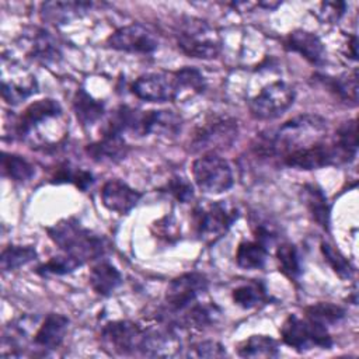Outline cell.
I'll return each mask as SVG.
<instances>
[{"label": "cell", "mask_w": 359, "mask_h": 359, "mask_svg": "<svg viewBox=\"0 0 359 359\" xmlns=\"http://www.w3.org/2000/svg\"><path fill=\"white\" fill-rule=\"evenodd\" d=\"M67 129L62 105L52 98L29 104L13 126L17 137L36 149L56 147L66 137Z\"/></svg>", "instance_id": "1"}, {"label": "cell", "mask_w": 359, "mask_h": 359, "mask_svg": "<svg viewBox=\"0 0 359 359\" xmlns=\"http://www.w3.org/2000/svg\"><path fill=\"white\" fill-rule=\"evenodd\" d=\"M327 122L318 115L304 114L286 121L275 132L257 139L254 149L262 156L283 157L299 149L324 140Z\"/></svg>", "instance_id": "2"}, {"label": "cell", "mask_w": 359, "mask_h": 359, "mask_svg": "<svg viewBox=\"0 0 359 359\" xmlns=\"http://www.w3.org/2000/svg\"><path fill=\"white\" fill-rule=\"evenodd\" d=\"M46 233L65 254L80 259L83 264L102 257L108 250L107 240L84 227L76 217L56 222L46 229Z\"/></svg>", "instance_id": "3"}, {"label": "cell", "mask_w": 359, "mask_h": 359, "mask_svg": "<svg viewBox=\"0 0 359 359\" xmlns=\"http://www.w3.org/2000/svg\"><path fill=\"white\" fill-rule=\"evenodd\" d=\"M178 49L195 59H215L222 50V39L215 27L199 18H184L175 31Z\"/></svg>", "instance_id": "4"}, {"label": "cell", "mask_w": 359, "mask_h": 359, "mask_svg": "<svg viewBox=\"0 0 359 359\" xmlns=\"http://www.w3.org/2000/svg\"><path fill=\"white\" fill-rule=\"evenodd\" d=\"M237 219V209L223 201H202L192 212L194 230L203 244H215Z\"/></svg>", "instance_id": "5"}, {"label": "cell", "mask_w": 359, "mask_h": 359, "mask_svg": "<svg viewBox=\"0 0 359 359\" xmlns=\"http://www.w3.org/2000/svg\"><path fill=\"white\" fill-rule=\"evenodd\" d=\"M238 133L237 121L226 115H212L199 123L189 140L192 153H217L233 144Z\"/></svg>", "instance_id": "6"}, {"label": "cell", "mask_w": 359, "mask_h": 359, "mask_svg": "<svg viewBox=\"0 0 359 359\" xmlns=\"http://www.w3.org/2000/svg\"><path fill=\"white\" fill-rule=\"evenodd\" d=\"M192 175L196 187L206 194H222L233 185L230 164L217 153H205L192 164Z\"/></svg>", "instance_id": "7"}, {"label": "cell", "mask_w": 359, "mask_h": 359, "mask_svg": "<svg viewBox=\"0 0 359 359\" xmlns=\"http://www.w3.org/2000/svg\"><path fill=\"white\" fill-rule=\"evenodd\" d=\"M282 341L297 352L309 351L314 346L328 349L332 345V338L327 328L307 318H299L290 314L280 327Z\"/></svg>", "instance_id": "8"}, {"label": "cell", "mask_w": 359, "mask_h": 359, "mask_svg": "<svg viewBox=\"0 0 359 359\" xmlns=\"http://www.w3.org/2000/svg\"><path fill=\"white\" fill-rule=\"evenodd\" d=\"M294 88L282 80L266 84L250 102V114L259 121H268L280 116L294 101Z\"/></svg>", "instance_id": "9"}, {"label": "cell", "mask_w": 359, "mask_h": 359, "mask_svg": "<svg viewBox=\"0 0 359 359\" xmlns=\"http://www.w3.org/2000/svg\"><path fill=\"white\" fill-rule=\"evenodd\" d=\"M146 328L129 320L107 323L101 330V341L105 349L116 355H133L143 349Z\"/></svg>", "instance_id": "10"}, {"label": "cell", "mask_w": 359, "mask_h": 359, "mask_svg": "<svg viewBox=\"0 0 359 359\" xmlns=\"http://www.w3.org/2000/svg\"><path fill=\"white\" fill-rule=\"evenodd\" d=\"M182 119L170 109H135L129 132L136 136L156 135L161 137H172L180 133Z\"/></svg>", "instance_id": "11"}, {"label": "cell", "mask_w": 359, "mask_h": 359, "mask_svg": "<svg viewBox=\"0 0 359 359\" xmlns=\"http://www.w3.org/2000/svg\"><path fill=\"white\" fill-rule=\"evenodd\" d=\"M132 93L149 102L174 101L181 97L175 73H147L137 77L130 87Z\"/></svg>", "instance_id": "12"}, {"label": "cell", "mask_w": 359, "mask_h": 359, "mask_svg": "<svg viewBox=\"0 0 359 359\" xmlns=\"http://www.w3.org/2000/svg\"><path fill=\"white\" fill-rule=\"evenodd\" d=\"M208 279L201 272H187L174 278L165 289V302L172 311L181 313L206 292Z\"/></svg>", "instance_id": "13"}, {"label": "cell", "mask_w": 359, "mask_h": 359, "mask_svg": "<svg viewBox=\"0 0 359 359\" xmlns=\"http://www.w3.org/2000/svg\"><path fill=\"white\" fill-rule=\"evenodd\" d=\"M107 45L116 50L144 55L158 48V38L150 28L135 22L114 31L107 38Z\"/></svg>", "instance_id": "14"}, {"label": "cell", "mask_w": 359, "mask_h": 359, "mask_svg": "<svg viewBox=\"0 0 359 359\" xmlns=\"http://www.w3.org/2000/svg\"><path fill=\"white\" fill-rule=\"evenodd\" d=\"M38 90L36 79L32 73L18 65L3 60L1 69V97L7 104L17 105L35 94Z\"/></svg>", "instance_id": "15"}, {"label": "cell", "mask_w": 359, "mask_h": 359, "mask_svg": "<svg viewBox=\"0 0 359 359\" xmlns=\"http://www.w3.org/2000/svg\"><path fill=\"white\" fill-rule=\"evenodd\" d=\"M282 161L287 167L297 170H316L327 165L339 164L331 142L327 143L324 140L292 151L283 156Z\"/></svg>", "instance_id": "16"}, {"label": "cell", "mask_w": 359, "mask_h": 359, "mask_svg": "<svg viewBox=\"0 0 359 359\" xmlns=\"http://www.w3.org/2000/svg\"><path fill=\"white\" fill-rule=\"evenodd\" d=\"M285 49L299 53L311 65H323L325 60V48L323 41L313 32L294 29L283 38Z\"/></svg>", "instance_id": "17"}, {"label": "cell", "mask_w": 359, "mask_h": 359, "mask_svg": "<svg viewBox=\"0 0 359 359\" xmlns=\"http://www.w3.org/2000/svg\"><path fill=\"white\" fill-rule=\"evenodd\" d=\"M140 198V192L119 180L107 181L101 189L104 206L119 215H126L130 212L137 205Z\"/></svg>", "instance_id": "18"}, {"label": "cell", "mask_w": 359, "mask_h": 359, "mask_svg": "<svg viewBox=\"0 0 359 359\" xmlns=\"http://www.w3.org/2000/svg\"><path fill=\"white\" fill-rule=\"evenodd\" d=\"M128 144L122 135L102 130L101 139L86 146V153L97 163H118L128 154Z\"/></svg>", "instance_id": "19"}, {"label": "cell", "mask_w": 359, "mask_h": 359, "mask_svg": "<svg viewBox=\"0 0 359 359\" xmlns=\"http://www.w3.org/2000/svg\"><path fill=\"white\" fill-rule=\"evenodd\" d=\"M69 328V318L59 313H49L36 334L34 335V344L42 349H56L62 345Z\"/></svg>", "instance_id": "20"}, {"label": "cell", "mask_w": 359, "mask_h": 359, "mask_svg": "<svg viewBox=\"0 0 359 359\" xmlns=\"http://www.w3.org/2000/svg\"><path fill=\"white\" fill-rule=\"evenodd\" d=\"M90 1H46L41 6V17L50 24H66L90 11Z\"/></svg>", "instance_id": "21"}, {"label": "cell", "mask_w": 359, "mask_h": 359, "mask_svg": "<svg viewBox=\"0 0 359 359\" xmlns=\"http://www.w3.org/2000/svg\"><path fill=\"white\" fill-rule=\"evenodd\" d=\"M180 341L170 330H146L142 353L146 356H174L181 349Z\"/></svg>", "instance_id": "22"}, {"label": "cell", "mask_w": 359, "mask_h": 359, "mask_svg": "<svg viewBox=\"0 0 359 359\" xmlns=\"http://www.w3.org/2000/svg\"><path fill=\"white\" fill-rule=\"evenodd\" d=\"M303 202L311 219L324 230L330 227V205L324 191L316 184H306L302 188Z\"/></svg>", "instance_id": "23"}, {"label": "cell", "mask_w": 359, "mask_h": 359, "mask_svg": "<svg viewBox=\"0 0 359 359\" xmlns=\"http://www.w3.org/2000/svg\"><path fill=\"white\" fill-rule=\"evenodd\" d=\"M331 144L335 150L339 164L349 163L355 158L358 151V130L356 119H349L344 122L335 132Z\"/></svg>", "instance_id": "24"}, {"label": "cell", "mask_w": 359, "mask_h": 359, "mask_svg": "<svg viewBox=\"0 0 359 359\" xmlns=\"http://www.w3.org/2000/svg\"><path fill=\"white\" fill-rule=\"evenodd\" d=\"M88 280L97 294L109 296L122 283V275L114 265L102 261L91 268Z\"/></svg>", "instance_id": "25"}, {"label": "cell", "mask_w": 359, "mask_h": 359, "mask_svg": "<svg viewBox=\"0 0 359 359\" xmlns=\"http://www.w3.org/2000/svg\"><path fill=\"white\" fill-rule=\"evenodd\" d=\"M29 57L43 63H56L60 59V48L56 39L45 29H35L29 38Z\"/></svg>", "instance_id": "26"}, {"label": "cell", "mask_w": 359, "mask_h": 359, "mask_svg": "<svg viewBox=\"0 0 359 359\" xmlns=\"http://www.w3.org/2000/svg\"><path fill=\"white\" fill-rule=\"evenodd\" d=\"M318 80L328 88L330 93H332L335 97H338L341 101L346 104L356 105L358 104V72L356 69L351 73H344L337 77L330 76H317Z\"/></svg>", "instance_id": "27"}, {"label": "cell", "mask_w": 359, "mask_h": 359, "mask_svg": "<svg viewBox=\"0 0 359 359\" xmlns=\"http://www.w3.org/2000/svg\"><path fill=\"white\" fill-rule=\"evenodd\" d=\"M73 111L83 126L95 123L105 112L104 102L95 100L84 88H79L73 97Z\"/></svg>", "instance_id": "28"}, {"label": "cell", "mask_w": 359, "mask_h": 359, "mask_svg": "<svg viewBox=\"0 0 359 359\" xmlns=\"http://www.w3.org/2000/svg\"><path fill=\"white\" fill-rule=\"evenodd\" d=\"M268 258V248L255 241H243L236 251V262L240 268L251 271L264 268Z\"/></svg>", "instance_id": "29"}, {"label": "cell", "mask_w": 359, "mask_h": 359, "mask_svg": "<svg viewBox=\"0 0 359 359\" xmlns=\"http://www.w3.org/2000/svg\"><path fill=\"white\" fill-rule=\"evenodd\" d=\"M237 353L241 358H276L279 355L278 342L266 335H251L243 341Z\"/></svg>", "instance_id": "30"}, {"label": "cell", "mask_w": 359, "mask_h": 359, "mask_svg": "<svg viewBox=\"0 0 359 359\" xmlns=\"http://www.w3.org/2000/svg\"><path fill=\"white\" fill-rule=\"evenodd\" d=\"M50 182L52 184H73L79 189L86 191L88 187L93 185L94 177L87 170L76 167L70 163H62L53 170V172L50 175Z\"/></svg>", "instance_id": "31"}, {"label": "cell", "mask_w": 359, "mask_h": 359, "mask_svg": "<svg viewBox=\"0 0 359 359\" xmlns=\"http://www.w3.org/2000/svg\"><path fill=\"white\" fill-rule=\"evenodd\" d=\"M304 316L307 320L320 324L323 327L335 325L345 318V310L330 302H320L304 309Z\"/></svg>", "instance_id": "32"}, {"label": "cell", "mask_w": 359, "mask_h": 359, "mask_svg": "<svg viewBox=\"0 0 359 359\" xmlns=\"http://www.w3.org/2000/svg\"><path fill=\"white\" fill-rule=\"evenodd\" d=\"M266 299H268L266 289L258 280H250L247 283L237 286L233 290L234 303L243 309L257 307V306L265 303Z\"/></svg>", "instance_id": "33"}, {"label": "cell", "mask_w": 359, "mask_h": 359, "mask_svg": "<svg viewBox=\"0 0 359 359\" xmlns=\"http://www.w3.org/2000/svg\"><path fill=\"white\" fill-rule=\"evenodd\" d=\"M182 311L184 316L181 318V323L189 328H203L213 324L219 317L217 309L212 304L192 303Z\"/></svg>", "instance_id": "34"}, {"label": "cell", "mask_w": 359, "mask_h": 359, "mask_svg": "<svg viewBox=\"0 0 359 359\" xmlns=\"http://www.w3.org/2000/svg\"><path fill=\"white\" fill-rule=\"evenodd\" d=\"M1 170L4 175L18 182L28 181L35 174L34 165L29 161L18 154H11L6 151L1 154Z\"/></svg>", "instance_id": "35"}, {"label": "cell", "mask_w": 359, "mask_h": 359, "mask_svg": "<svg viewBox=\"0 0 359 359\" xmlns=\"http://www.w3.org/2000/svg\"><path fill=\"white\" fill-rule=\"evenodd\" d=\"M276 261L279 271L289 279L294 280L302 273V262L297 247L290 243H283L276 250Z\"/></svg>", "instance_id": "36"}, {"label": "cell", "mask_w": 359, "mask_h": 359, "mask_svg": "<svg viewBox=\"0 0 359 359\" xmlns=\"http://www.w3.org/2000/svg\"><path fill=\"white\" fill-rule=\"evenodd\" d=\"M36 258V251L32 245H7L0 255V266L3 271L17 269Z\"/></svg>", "instance_id": "37"}, {"label": "cell", "mask_w": 359, "mask_h": 359, "mask_svg": "<svg viewBox=\"0 0 359 359\" xmlns=\"http://www.w3.org/2000/svg\"><path fill=\"white\" fill-rule=\"evenodd\" d=\"M81 265H83V262L80 259L63 252V255L52 257L46 262L39 265L36 268V272L42 276H60V275L73 272L74 269H77Z\"/></svg>", "instance_id": "38"}, {"label": "cell", "mask_w": 359, "mask_h": 359, "mask_svg": "<svg viewBox=\"0 0 359 359\" xmlns=\"http://www.w3.org/2000/svg\"><path fill=\"white\" fill-rule=\"evenodd\" d=\"M320 250L324 255V259L328 262V265L332 268V271L341 278V279H349L353 275V266L349 262V259L345 258V255L341 254L338 248L331 245L327 241H321Z\"/></svg>", "instance_id": "39"}, {"label": "cell", "mask_w": 359, "mask_h": 359, "mask_svg": "<svg viewBox=\"0 0 359 359\" xmlns=\"http://www.w3.org/2000/svg\"><path fill=\"white\" fill-rule=\"evenodd\" d=\"M175 77L181 90V95L184 93H202L206 87V80L203 74L195 67H184L175 72Z\"/></svg>", "instance_id": "40"}, {"label": "cell", "mask_w": 359, "mask_h": 359, "mask_svg": "<svg viewBox=\"0 0 359 359\" xmlns=\"http://www.w3.org/2000/svg\"><path fill=\"white\" fill-rule=\"evenodd\" d=\"M346 3L345 1H323L318 4L316 15L321 22L335 24L345 14Z\"/></svg>", "instance_id": "41"}, {"label": "cell", "mask_w": 359, "mask_h": 359, "mask_svg": "<svg viewBox=\"0 0 359 359\" xmlns=\"http://www.w3.org/2000/svg\"><path fill=\"white\" fill-rule=\"evenodd\" d=\"M165 189L181 203H188L194 198V187L184 177L174 175L168 180Z\"/></svg>", "instance_id": "42"}, {"label": "cell", "mask_w": 359, "mask_h": 359, "mask_svg": "<svg viewBox=\"0 0 359 359\" xmlns=\"http://www.w3.org/2000/svg\"><path fill=\"white\" fill-rule=\"evenodd\" d=\"M198 358H223L226 356V349L216 341H202L194 345V353Z\"/></svg>", "instance_id": "43"}]
</instances>
